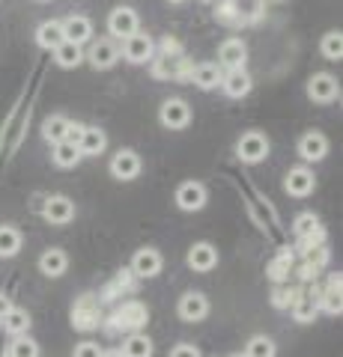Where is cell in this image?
Wrapping results in <instances>:
<instances>
[{
    "mask_svg": "<svg viewBox=\"0 0 343 357\" xmlns=\"http://www.w3.org/2000/svg\"><path fill=\"white\" fill-rule=\"evenodd\" d=\"M319 310H326L328 316H340L343 301H340V274H335L328 280V286L319 292Z\"/></svg>",
    "mask_w": 343,
    "mask_h": 357,
    "instance_id": "cell-25",
    "label": "cell"
},
{
    "mask_svg": "<svg viewBox=\"0 0 343 357\" xmlns=\"http://www.w3.org/2000/svg\"><path fill=\"white\" fill-rule=\"evenodd\" d=\"M173 3H180V0H173Z\"/></svg>",
    "mask_w": 343,
    "mask_h": 357,
    "instance_id": "cell-48",
    "label": "cell"
},
{
    "mask_svg": "<svg viewBox=\"0 0 343 357\" xmlns=\"http://www.w3.org/2000/svg\"><path fill=\"white\" fill-rule=\"evenodd\" d=\"M337 93H340V86H337V81L331 75H314L311 81H307V96L314 98V102H319V105H328V102H335L337 98Z\"/></svg>",
    "mask_w": 343,
    "mask_h": 357,
    "instance_id": "cell-9",
    "label": "cell"
},
{
    "mask_svg": "<svg viewBox=\"0 0 343 357\" xmlns=\"http://www.w3.org/2000/svg\"><path fill=\"white\" fill-rule=\"evenodd\" d=\"M54 60H57V66H63V69H75V66H81L84 51H81V45H78V42L63 39L57 48H54Z\"/></svg>",
    "mask_w": 343,
    "mask_h": 357,
    "instance_id": "cell-27",
    "label": "cell"
},
{
    "mask_svg": "<svg viewBox=\"0 0 343 357\" xmlns=\"http://www.w3.org/2000/svg\"><path fill=\"white\" fill-rule=\"evenodd\" d=\"M263 3H265V0H263Z\"/></svg>",
    "mask_w": 343,
    "mask_h": 357,
    "instance_id": "cell-49",
    "label": "cell"
},
{
    "mask_svg": "<svg viewBox=\"0 0 343 357\" xmlns=\"http://www.w3.org/2000/svg\"><path fill=\"white\" fill-rule=\"evenodd\" d=\"M245 357H275V342L269 337H251L245 345Z\"/></svg>",
    "mask_w": 343,
    "mask_h": 357,
    "instance_id": "cell-36",
    "label": "cell"
},
{
    "mask_svg": "<svg viewBox=\"0 0 343 357\" xmlns=\"http://www.w3.org/2000/svg\"><path fill=\"white\" fill-rule=\"evenodd\" d=\"M295 295H298V289H278V292H275V298H272V304H275V307H293Z\"/></svg>",
    "mask_w": 343,
    "mask_h": 357,
    "instance_id": "cell-40",
    "label": "cell"
},
{
    "mask_svg": "<svg viewBox=\"0 0 343 357\" xmlns=\"http://www.w3.org/2000/svg\"><path fill=\"white\" fill-rule=\"evenodd\" d=\"M108 30H110V36H117V39H126L131 33H138V13L129 6L114 9L108 18Z\"/></svg>",
    "mask_w": 343,
    "mask_h": 357,
    "instance_id": "cell-6",
    "label": "cell"
},
{
    "mask_svg": "<svg viewBox=\"0 0 343 357\" xmlns=\"http://www.w3.org/2000/svg\"><path fill=\"white\" fill-rule=\"evenodd\" d=\"M60 24H63V39H69V42L84 45L87 39L93 36V21L87 15H72V18L60 21Z\"/></svg>",
    "mask_w": 343,
    "mask_h": 357,
    "instance_id": "cell-20",
    "label": "cell"
},
{
    "mask_svg": "<svg viewBox=\"0 0 343 357\" xmlns=\"http://www.w3.org/2000/svg\"><path fill=\"white\" fill-rule=\"evenodd\" d=\"M290 268H293V253L290 250H284L281 256H278V259H275L272 265H269V277H272V280H284V277L286 274H290Z\"/></svg>",
    "mask_w": 343,
    "mask_h": 357,
    "instance_id": "cell-39",
    "label": "cell"
},
{
    "mask_svg": "<svg viewBox=\"0 0 343 357\" xmlns=\"http://www.w3.org/2000/svg\"><path fill=\"white\" fill-rule=\"evenodd\" d=\"M161 253L156 248H140L135 253V259H131V274H138V277H156L161 271Z\"/></svg>",
    "mask_w": 343,
    "mask_h": 357,
    "instance_id": "cell-11",
    "label": "cell"
},
{
    "mask_svg": "<svg viewBox=\"0 0 343 357\" xmlns=\"http://www.w3.org/2000/svg\"><path fill=\"white\" fill-rule=\"evenodd\" d=\"M236 155H239V161H245V164H260L265 155H269V140H265L260 131L242 134L236 143Z\"/></svg>",
    "mask_w": 343,
    "mask_h": 357,
    "instance_id": "cell-2",
    "label": "cell"
},
{
    "mask_svg": "<svg viewBox=\"0 0 343 357\" xmlns=\"http://www.w3.org/2000/svg\"><path fill=\"white\" fill-rule=\"evenodd\" d=\"M75 357H102V349H98V342H81L75 345Z\"/></svg>",
    "mask_w": 343,
    "mask_h": 357,
    "instance_id": "cell-41",
    "label": "cell"
},
{
    "mask_svg": "<svg viewBox=\"0 0 343 357\" xmlns=\"http://www.w3.org/2000/svg\"><path fill=\"white\" fill-rule=\"evenodd\" d=\"M230 357H245V354H230Z\"/></svg>",
    "mask_w": 343,
    "mask_h": 357,
    "instance_id": "cell-47",
    "label": "cell"
},
{
    "mask_svg": "<svg viewBox=\"0 0 343 357\" xmlns=\"http://www.w3.org/2000/svg\"><path fill=\"white\" fill-rule=\"evenodd\" d=\"M293 229H295V236L298 238H305V236H311V232L319 229V218L314 215V211H302L295 220H293Z\"/></svg>",
    "mask_w": 343,
    "mask_h": 357,
    "instance_id": "cell-37",
    "label": "cell"
},
{
    "mask_svg": "<svg viewBox=\"0 0 343 357\" xmlns=\"http://www.w3.org/2000/svg\"><path fill=\"white\" fill-rule=\"evenodd\" d=\"M323 54L328 60H340L343 57V36L337 30H331V33L323 36Z\"/></svg>",
    "mask_w": 343,
    "mask_h": 357,
    "instance_id": "cell-38",
    "label": "cell"
},
{
    "mask_svg": "<svg viewBox=\"0 0 343 357\" xmlns=\"http://www.w3.org/2000/svg\"><path fill=\"white\" fill-rule=\"evenodd\" d=\"M147 319H149L147 307L138 304V301H126L123 307H117V310H114V316H110L108 331H110V333H117V331H129V333H135V331H140L143 325H147Z\"/></svg>",
    "mask_w": 343,
    "mask_h": 357,
    "instance_id": "cell-1",
    "label": "cell"
},
{
    "mask_svg": "<svg viewBox=\"0 0 343 357\" xmlns=\"http://www.w3.org/2000/svg\"><path fill=\"white\" fill-rule=\"evenodd\" d=\"M170 357H200V351H197V345H191V342H180L170 351Z\"/></svg>",
    "mask_w": 343,
    "mask_h": 357,
    "instance_id": "cell-42",
    "label": "cell"
},
{
    "mask_svg": "<svg viewBox=\"0 0 343 357\" xmlns=\"http://www.w3.org/2000/svg\"><path fill=\"white\" fill-rule=\"evenodd\" d=\"M98 319H102V312H98V304L90 295H84L78 304L72 307V325L78 331H93L98 325Z\"/></svg>",
    "mask_w": 343,
    "mask_h": 357,
    "instance_id": "cell-7",
    "label": "cell"
},
{
    "mask_svg": "<svg viewBox=\"0 0 343 357\" xmlns=\"http://www.w3.org/2000/svg\"><path fill=\"white\" fill-rule=\"evenodd\" d=\"M245 57H248V48L242 39H227L218 48V66H224V69H239V66H245Z\"/></svg>",
    "mask_w": 343,
    "mask_h": 357,
    "instance_id": "cell-19",
    "label": "cell"
},
{
    "mask_svg": "<svg viewBox=\"0 0 343 357\" xmlns=\"http://www.w3.org/2000/svg\"><path fill=\"white\" fill-rule=\"evenodd\" d=\"M0 325H3V331L9 337H21V333L30 331V312L21 310V307H9V312L0 319Z\"/></svg>",
    "mask_w": 343,
    "mask_h": 357,
    "instance_id": "cell-26",
    "label": "cell"
},
{
    "mask_svg": "<svg viewBox=\"0 0 343 357\" xmlns=\"http://www.w3.org/2000/svg\"><path fill=\"white\" fill-rule=\"evenodd\" d=\"M66 268H69V256H66L60 248H51L39 256V271L45 277H63Z\"/></svg>",
    "mask_w": 343,
    "mask_h": 357,
    "instance_id": "cell-23",
    "label": "cell"
},
{
    "mask_svg": "<svg viewBox=\"0 0 343 357\" xmlns=\"http://www.w3.org/2000/svg\"><path fill=\"white\" fill-rule=\"evenodd\" d=\"M314 185H316V178H314V173L307 170V167H293V170L286 173V182H284V188H286V194L290 197H307L314 191Z\"/></svg>",
    "mask_w": 343,
    "mask_h": 357,
    "instance_id": "cell-14",
    "label": "cell"
},
{
    "mask_svg": "<svg viewBox=\"0 0 343 357\" xmlns=\"http://www.w3.org/2000/svg\"><path fill=\"white\" fill-rule=\"evenodd\" d=\"M161 51H164V54H182V48H180V42H173V39H164V45H161Z\"/></svg>",
    "mask_w": 343,
    "mask_h": 357,
    "instance_id": "cell-44",
    "label": "cell"
},
{
    "mask_svg": "<svg viewBox=\"0 0 343 357\" xmlns=\"http://www.w3.org/2000/svg\"><path fill=\"white\" fill-rule=\"evenodd\" d=\"M54 164L57 167H63V170H69V167H75L78 164L84 155H81V149H78V143H72V140H60V143H54Z\"/></svg>",
    "mask_w": 343,
    "mask_h": 357,
    "instance_id": "cell-28",
    "label": "cell"
},
{
    "mask_svg": "<svg viewBox=\"0 0 343 357\" xmlns=\"http://www.w3.org/2000/svg\"><path fill=\"white\" fill-rule=\"evenodd\" d=\"M180 319L182 321H203L209 316V301L203 292H185L180 298Z\"/></svg>",
    "mask_w": 343,
    "mask_h": 357,
    "instance_id": "cell-5",
    "label": "cell"
},
{
    "mask_svg": "<svg viewBox=\"0 0 343 357\" xmlns=\"http://www.w3.org/2000/svg\"><path fill=\"white\" fill-rule=\"evenodd\" d=\"M36 42H39V48L54 51L63 42V24H60V21H45V24H39Z\"/></svg>",
    "mask_w": 343,
    "mask_h": 357,
    "instance_id": "cell-31",
    "label": "cell"
},
{
    "mask_svg": "<svg viewBox=\"0 0 343 357\" xmlns=\"http://www.w3.org/2000/svg\"><path fill=\"white\" fill-rule=\"evenodd\" d=\"M140 173V158L135 149H119L114 158H110V176L119 178V182H131Z\"/></svg>",
    "mask_w": 343,
    "mask_h": 357,
    "instance_id": "cell-4",
    "label": "cell"
},
{
    "mask_svg": "<svg viewBox=\"0 0 343 357\" xmlns=\"http://www.w3.org/2000/svg\"><path fill=\"white\" fill-rule=\"evenodd\" d=\"M9 307H13V301L6 298V292H0V319H3L6 312H9Z\"/></svg>",
    "mask_w": 343,
    "mask_h": 357,
    "instance_id": "cell-45",
    "label": "cell"
},
{
    "mask_svg": "<svg viewBox=\"0 0 343 357\" xmlns=\"http://www.w3.org/2000/svg\"><path fill=\"white\" fill-rule=\"evenodd\" d=\"M159 119H161L164 128L182 131V128H188V122H191V107H188L182 98H168L159 110Z\"/></svg>",
    "mask_w": 343,
    "mask_h": 357,
    "instance_id": "cell-3",
    "label": "cell"
},
{
    "mask_svg": "<svg viewBox=\"0 0 343 357\" xmlns=\"http://www.w3.org/2000/svg\"><path fill=\"white\" fill-rule=\"evenodd\" d=\"M66 131H69V119L66 116H48L45 122H42V137H45L48 143L66 140Z\"/></svg>",
    "mask_w": 343,
    "mask_h": 357,
    "instance_id": "cell-33",
    "label": "cell"
},
{
    "mask_svg": "<svg viewBox=\"0 0 343 357\" xmlns=\"http://www.w3.org/2000/svg\"><path fill=\"white\" fill-rule=\"evenodd\" d=\"M42 215H45V220L54 223V227H63V223H69L75 218V203L69 197H48Z\"/></svg>",
    "mask_w": 343,
    "mask_h": 357,
    "instance_id": "cell-10",
    "label": "cell"
},
{
    "mask_svg": "<svg viewBox=\"0 0 343 357\" xmlns=\"http://www.w3.org/2000/svg\"><path fill=\"white\" fill-rule=\"evenodd\" d=\"M102 357H123V351H102Z\"/></svg>",
    "mask_w": 343,
    "mask_h": 357,
    "instance_id": "cell-46",
    "label": "cell"
},
{
    "mask_svg": "<svg viewBox=\"0 0 343 357\" xmlns=\"http://www.w3.org/2000/svg\"><path fill=\"white\" fill-rule=\"evenodd\" d=\"M188 72V63L182 54H161V57L152 63V75L156 77H185Z\"/></svg>",
    "mask_w": 343,
    "mask_h": 357,
    "instance_id": "cell-17",
    "label": "cell"
},
{
    "mask_svg": "<svg viewBox=\"0 0 343 357\" xmlns=\"http://www.w3.org/2000/svg\"><path fill=\"white\" fill-rule=\"evenodd\" d=\"M188 75H191V81L200 89H215L221 84V66H215V63H200Z\"/></svg>",
    "mask_w": 343,
    "mask_h": 357,
    "instance_id": "cell-29",
    "label": "cell"
},
{
    "mask_svg": "<svg viewBox=\"0 0 343 357\" xmlns=\"http://www.w3.org/2000/svg\"><path fill=\"white\" fill-rule=\"evenodd\" d=\"M123 357H152V340L140 331L129 333L123 342Z\"/></svg>",
    "mask_w": 343,
    "mask_h": 357,
    "instance_id": "cell-30",
    "label": "cell"
},
{
    "mask_svg": "<svg viewBox=\"0 0 343 357\" xmlns=\"http://www.w3.org/2000/svg\"><path fill=\"white\" fill-rule=\"evenodd\" d=\"M119 60V48H117V42H110V39H98L93 42V48H90V63L96 66V69H110Z\"/></svg>",
    "mask_w": 343,
    "mask_h": 357,
    "instance_id": "cell-21",
    "label": "cell"
},
{
    "mask_svg": "<svg viewBox=\"0 0 343 357\" xmlns=\"http://www.w3.org/2000/svg\"><path fill=\"white\" fill-rule=\"evenodd\" d=\"M319 312V292H305V289H298V295L293 301V316L295 321H302V325H307V321H314Z\"/></svg>",
    "mask_w": 343,
    "mask_h": 357,
    "instance_id": "cell-15",
    "label": "cell"
},
{
    "mask_svg": "<svg viewBox=\"0 0 343 357\" xmlns=\"http://www.w3.org/2000/svg\"><path fill=\"white\" fill-rule=\"evenodd\" d=\"M298 155H302L305 161H323L328 155V140L326 134L319 131H307L302 140H298Z\"/></svg>",
    "mask_w": 343,
    "mask_h": 357,
    "instance_id": "cell-16",
    "label": "cell"
},
{
    "mask_svg": "<svg viewBox=\"0 0 343 357\" xmlns=\"http://www.w3.org/2000/svg\"><path fill=\"white\" fill-rule=\"evenodd\" d=\"M21 250V232L15 227H0V259H13Z\"/></svg>",
    "mask_w": 343,
    "mask_h": 357,
    "instance_id": "cell-32",
    "label": "cell"
},
{
    "mask_svg": "<svg viewBox=\"0 0 343 357\" xmlns=\"http://www.w3.org/2000/svg\"><path fill=\"white\" fill-rule=\"evenodd\" d=\"M81 131H84V126H81V122H69V131H66V140L78 143V137H81Z\"/></svg>",
    "mask_w": 343,
    "mask_h": 357,
    "instance_id": "cell-43",
    "label": "cell"
},
{
    "mask_svg": "<svg viewBox=\"0 0 343 357\" xmlns=\"http://www.w3.org/2000/svg\"><path fill=\"white\" fill-rule=\"evenodd\" d=\"M6 357H39V342L30 340L27 333H21V337H13L6 349Z\"/></svg>",
    "mask_w": 343,
    "mask_h": 357,
    "instance_id": "cell-34",
    "label": "cell"
},
{
    "mask_svg": "<svg viewBox=\"0 0 343 357\" xmlns=\"http://www.w3.org/2000/svg\"><path fill=\"white\" fill-rule=\"evenodd\" d=\"M215 265H218V250L209 241H197L188 250V268H194V271H212Z\"/></svg>",
    "mask_w": 343,
    "mask_h": 357,
    "instance_id": "cell-18",
    "label": "cell"
},
{
    "mask_svg": "<svg viewBox=\"0 0 343 357\" xmlns=\"http://www.w3.org/2000/svg\"><path fill=\"white\" fill-rule=\"evenodd\" d=\"M221 89L230 96V98H242L251 93V75L245 72V66L239 69H227V75H221Z\"/></svg>",
    "mask_w": 343,
    "mask_h": 357,
    "instance_id": "cell-12",
    "label": "cell"
},
{
    "mask_svg": "<svg viewBox=\"0 0 343 357\" xmlns=\"http://www.w3.org/2000/svg\"><path fill=\"white\" fill-rule=\"evenodd\" d=\"M176 206L182 211H200L206 206V188L200 182H182L176 188Z\"/></svg>",
    "mask_w": 343,
    "mask_h": 357,
    "instance_id": "cell-8",
    "label": "cell"
},
{
    "mask_svg": "<svg viewBox=\"0 0 343 357\" xmlns=\"http://www.w3.org/2000/svg\"><path fill=\"white\" fill-rule=\"evenodd\" d=\"M328 262V250L319 244V248H307L305 250V262L298 268V274H302V280H316V274L326 268Z\"/></svg>",
    "mask_w": 343,
    "mask_h": 357,
    "instance_id": "cell-22",
    "label": "cell"
},
{
    "mask_svg": "<svg viewBox=\"0 0 343 357\" xmlns=\"http://www.w3.org/2000/svg\"><path fill=\"white\" fill-rule=\"evenodd\" d=\"M230 13H236V21H254L263 13V0H230Z\"/></svg>",
    "mask_w": 343,
    "mask_h": 357,
    "instance_id": "cell-35",
    "label": "cell"
},
{
    "mask_svg": "<svg viewBox=\"0 0 343 357\" xmlns=\"http://www.w3.org/2000/svg\"><path fill=\"white\" fill-rule=\"evenodd\" d=\"M123 54L129 63H147L152 60V39L143 36V33H131L123 39Z\"/></svg>",
    "mask_w": 343,
    "mask_h": 357,
    "instance_id": "cell-13",
    "label": "cell"
},
{
    "mask_svg": "<svg viewBox=\"0 0 343 357\" xmlns=\"http://www.w3.org/2000/svg\"><path fill=\"white\" fill-rule=\"evenodd\" d=\"M105 146H108L105 131H102V128H96V126H84L81 137H78V149H81V155H102Z\"/></svg>",
    "mask_w": 343,
    "mask_h": 357,
    "instance_id": "cell-24",
    "label": "cell"
}]
</instances>
